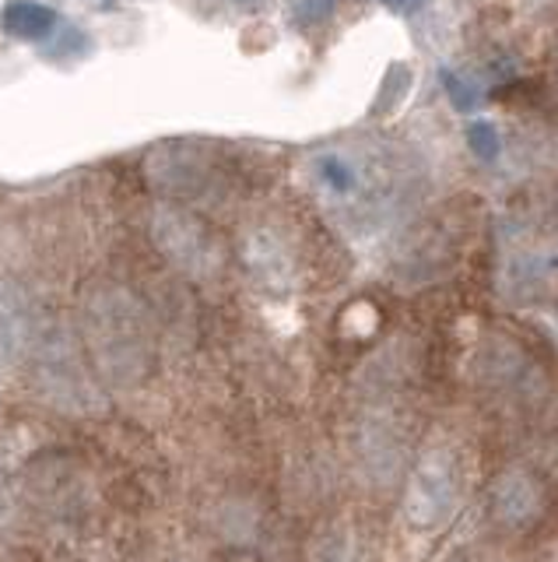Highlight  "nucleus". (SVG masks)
Returning a JSON list of instances; mask_svg holds the SVG:
<instances>
[{
	"instance_id": "39448f33",
	"label": "nucleus",
	"mask_w": 558,
	"mask_h": 562,
	"mask_svg": "<svg viewBox=\"0 0 558 562\" xmlns=\"http://www.w3.org/2000/svg\"><path fill=\"white\" fill-rule=\"evenodd\" d=\"M155 236H159L162 243V250L183 263V268H194L201 271L207 260H212V250H207V239L197 225H190L186 218L180 215H162L159 225H155Z\"/></svg>"
},
{
	"instance_id": "7ed1b4c3",
	"label": "nucleus",
	"mask_w": 558,
	"mask_h": 562,
	"mask_svg": "<svg viewBox=\"0 0 558 562\" xmlns=\"http://www.w3.org/2000/svg\"><path fill=\"white\" fill-rule=\"evenodd\" d=\"M32 345H36V310L19 289L0 281V359L19 362Z\"/></svg>"
},
{
	"instance_id": "f257e3e1",
	"label": "nucleus",
	"mask_w": 558,
	"mask_h": 562,
	"mask_svg": "<svg viewBox=\"0 0 558 562\" xmlns=\"http://www.w3.org/2000/svg\"><path fill=\"white\" fill-rule=\"evenodd\" d=\"M84 327H89V345L99 366L113 380H134L145 369V334L130 310L127 295L102 292L84 310Z\"/></svg>"
},
{
	"instance_id": "423d86ee",
	"label": "nucleus",
	"mask_w": 558,
	"mask_h": 562,
	"mask_svg": "<svg viewBox=\"0 0 558 562\" xmlns=\"http://www.w3.org/2000/svg\"><path fill=\"white\" fill-rule=\"evenodd\" d=\"M499 509H502V517H510V520H523V517H531V509H534V492L531 485L520 479V474H513V479H505L502 488H499Z\"/></svg>"
},
{
	"instance_id": "1a4fd4ad",
	"label": "nucleus",
	"mask_w": 558,
	"mask_h": 562,
	"mask_svg": "<svg viewBox=\"0 0 558 562\" xmlns=\"http://www.w3.org/2000/svg\"><path fill=\"white\" fill-rule=\"evenodd\" d=\"M470 148H475V155L481 158V162H492V158H499V131L492 127L488 120H478V123H470Z\"/></svg>"
},
{
	"instance_id": "9b49d317",
	"label": "nucleus",
	"mask_w": 558,
	"mask_h": 562,
	"mask_svg": "<svg viewBox=\"0 0 558 562\" xmlns=\"http://www.w3.org/2000/svg\"><path fill=\"white\" fill-rule=\"evenodd\" d=\"M379 4H387L390 11H400V14H411L425 4V0H379Z\"/></svg>"
},
{
	"instance_id": "0eeeda50",
	"label": "nucleus",
	"mask_w": 558,
	"mask_h": 562,
	"mask_svg": "<svg viewBox=\"0 0 558 562\" xmlns=\"http://www.w3.org/2000/svg\"><path fill=\"white\" fill-rule=\"evenodd\" d=\"M317 176H320V183L330 190V193H338V198H348V193L355 190V169L344 162V158L338 155H323L320 162H317Z\"/></svg>"
},
{
	"instance_id": "6e6552de",
	"label": "nucleus",
	"mask_w": 558,
	"mask_h": 562,
	"mask_svg": "<svg viewBox=\"0 0 558 562\" xmlns=\"http://www.w3.org/2000/svg\"><path fill=\"white\" fill-rule=\"evenodd\" d=\"M92 43H89V35H84L81 29H75V25H60V32L54 35V43H49L46 49H43V57L46 60H60V57H81L84 49H89Z\"/></svg>"
},
{
	"instance_id": "9d476101",
	"label": "nucleus",
	"mask_w": 558,
	"mask_h": 562,
	"mask_svg": "<svg viewBox=\"0 0 558 562\" xmlns=\"http://www.w3.org/2000/svg\"><path fill=\"white\" fill-rule=\"evenodd\" d=\"M443 85H446V95H449V102L457 105L460 113H475V105H478V92L470 88L464 78H457V75H449V70H443Z\"/></svg>"
},
{
	"instance_id": "20e7f679",
	"label": "nucleus",
	"mask_w": 558,
	"mask_h": 562,
	"mask_svg": "<svg viewBox=\"0 0 558 562\" xmlns=\"http://www.w3.org/2000/svg\"><path fill=\"white\" fill-rule=\"evenodd\" d=\"M64 18L43 0H8L0 8V32L19 43H46L60 32Z\"/></svg>"
},
{
	"instance_id": "f03ea898",
	"label": "nucleus",
	"mask_w": 558,
	"mask_h": 562,
	"mask_svg": "<svg viewBox=\"0 0 558 562\" xmlns=\"http://www.w3.org/2000/svg\"><path fill=\"white\" fill-rule=\"evenodd\" d=\"M453 503H457V471L446 453H429L418 461L411 482H408V496H405V514L414 527H440Z\"/></svg>"
}]
</instances>
